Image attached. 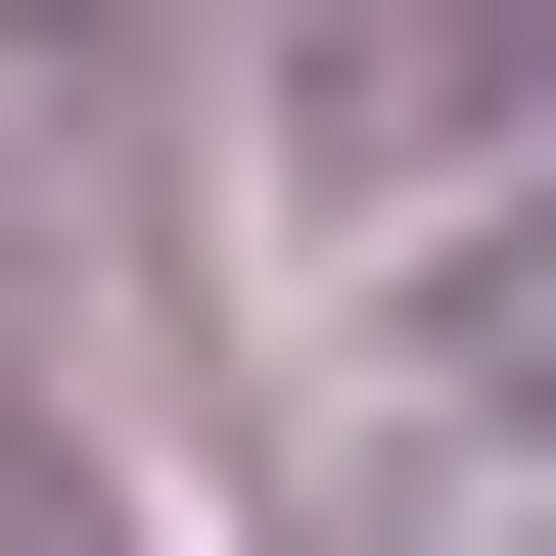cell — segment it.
<instances>
[{
	"mask_svg": "<svg viewBox=\"0 0 556 556\" xmlns=\"http://www.w3.org/2000/svg\"><path fill=\"white\" fill-rule=\"evenodd\" d=\"M371 371H417V417H556V186H464V232L371 278Z\"/></svg>",
	"mask_w": 556,
	"mask_h": 556,
	"instance_id": "cell-1",
	"label": "cell"
}]
</instances>
